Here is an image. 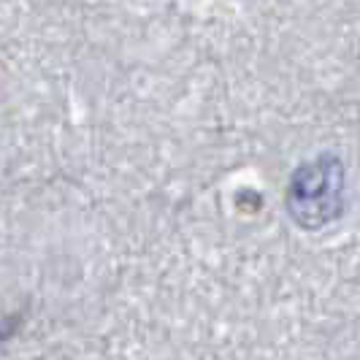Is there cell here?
I'll list each match as a JSON object with an SVG mask.
<instances>
[{
    "instance_id": "1",
    "label": "cell",
    "mask_w": 360,
    "mask_h": 360,
    "mask_svg": "<svg viewBox=\"0 0 360 360\" xmlns=\"http://www.w3.org/2000/svg\"><path fill=\"white\" fill-rule=\"evenodd\" d=\"M290 217L307 228L317 231L344 209V165L336 155L323 152L314 160L301 162L290 176L288 187Z\"/></svg>"
}]
</instances>
